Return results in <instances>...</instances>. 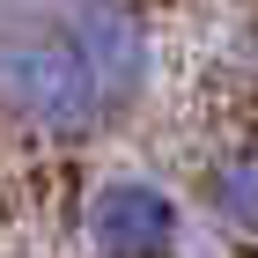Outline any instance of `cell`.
<instances>
[{
	"mask_svg": "<svg viewBox=\"0 0 258 258\" xmlns=\"http://www.w3.org/2000/svg\"><path fill=\"white\" fill-rule=\"evenodd\" d=\"M177 229L184 214L155 177H103L81 199V243L96 258H170Z\"/></svg>",
	"mask_w": 258,
	"mask_h": 258,
	"instance_id": "obj_3",
	"label": "cell"
},
{
	"mask_svg": "<svg viewBox=\"0 0 258 258\" xmlns=\"http://www.w3.org/2000/svg\"><path fill=\"white\" fill-rule=\"evenodd\" d=\"M207 207H214L221 229L236 236H258V148H236L207 170Z\"/></svg>",
	"mask_w": 258,
	"mask_h": 258,
	"instance_id": "obj_4",
	"label": "cell"
},
{
	"mask_svg": "<svg viewBox=\"0 0 258 258\" xmlns=\"http://www.w3.org/2000/svg\"><path fill=\"white\" fill-rule=\"evenodd\" d=\"M59 30L74 37L89 81L111 103V118L148 96V81H155V37H148V15H140L133 0H74Z\"/></svg>",
	"mask_w": 258,
	"mask_h": 258,
	"instance_id": "obj_2",
	"label": "cell"
},
{
	"mask_svg": "<svg viewBox=\"0 0 258 258\" xmlns=\"http://www.w3.org/2000/svg\"><path fill=\"white\" fill-rule=\"evenodd\" d=\"M0 111L52 140H81L111 118V103L89 81L67 30H52V37L44 30H8L0 37Z\"/></svg>",
	"mask_w": 258,
	"mask_h": 258,
	"instance_id": "obj_1",
	"label": "cell"
}]
</instances>
